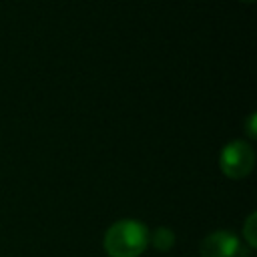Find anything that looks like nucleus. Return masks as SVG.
Returning a JSON list of instances; mask_svg holds the SVG:
<instances>
[{"label": "nucleus", "mask_w": 257, "mask_h": 257, "mask_svg": "<svg viewBox=\"0 0 257 257\" xmlns=\"http://www.w3.org/2000/svg\"><path fill=\"white\" fill-rule=\"evenodd\" d=\"M149 245V227L137 219H120L104 231L102 247L108 257H141Z\"/></svg>", "instance_id": "1"}, {"label": "nucleus", "mask_w": 257, "mask_h": 257, "mask_svg": "<svg viewBox=\"0 0 257 257\" xmlns=\"http://www.w3.org/2000/svg\"><path fill=\"white\" fill-rule=\"evenodd\" d=\"M255 167V151L247 141H231L221 149L219 169L229 179H243Z\"/></svg>", "instance_id": "2"}, {"label": "nucleus", "mask_w": 257, "mask_h": 257, "mask_svg": "<svg viewBox=\"0 0 257 257\" xmlns=\"http://www.w3.org/2000/svg\"><path fill=\"white\" fill-rule=\"evenodd\" d=\"M249 249L241 243V239L227 229H217L209 233L199 247L201 257H249Z\"/></svg>", "instance_id": "3"}, {"label": "nucleus", "mask_w": 257, "mask_h": 257, "mask_svg": "<svg viewBox=\"0 0 257 257\" xmlns=\"http://www.w3.org/2000/svg\"><path fill=\"white\" fill-rule=\"evenodd\" d=\"M175 241H177V237H175L173 229H169V227H157L153 233H149V243L157 251H161V253L171 251L173 245H175Z\"/></svg>", "instance_id": "4"}, {"label": "nucleus", "mask_w": 257, "mask_h": 257, "mask_svg": "<svg viewBox=\"0 0 257 257\" xmlns=\"http://www.w3.org/2000/svg\"><path fill=\"white\" fill-rule=\"evenodd\" d=\"M255 233H257V213L253 211V213H249V217L243 225V239H245L249 251H253L257 247V235Z\"/></svg>", "instance_id": "5"}, {"label": "nucleus", "mask_w": 257, "mask_h": 257, "mask_svg": "<svg viewBox=\"0 0 257 257\" xmlns=\"http://www.w3.org/2000/svg\"><path fill=\"white\" fill-rule=\"evenodd\" d=\"M255 124H257V114L251 112V114L247 116V120H245V135H247L249 139H255V137H257V128H255Z\"/></svg>", "instance_id": "6"}, {"label": "nucleus", "mask_w": 257, "mask_h": 257, "mask_svg": "<svg viewBox=\"0 0 257 257\" xmlns=\"http://www.w3.org/2000/svg\"><path fill=\"white\" fill-rule=\"evenodd\" d=\"M241 2H247L249 4V2H255V0H241Z\"/></svg>", "instance_id": "7"}]
</instances>
